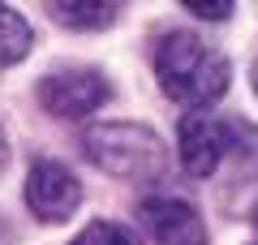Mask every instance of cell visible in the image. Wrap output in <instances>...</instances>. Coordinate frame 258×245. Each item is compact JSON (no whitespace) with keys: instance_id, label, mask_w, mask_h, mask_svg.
<instances>
[{"instance_id":"cell-1","label":"cell","mask_w":258,"mask_h":245,"mask_svg":"<svg viewBox=\"0 0 258 245\" xmlns=\"http://www.w3.org/2000/svg\"><path fill=\"white\" fill-rule=\"evenodd\" d=\"M155 78H159V91L172 103H185L198 112L228 91L232 69H228V56L215 43L198 39L194 30H168L155 47Z\"/></svg>"},{"instance_id":"cell-2","label":"cell","mask_w":258,"mask_h":245,"mask_svg":"<svg viewBox=\"0 0 258 245\" xmlns=\"http://www.w3.org/2000/svg\"><path fill=\"white\" fill-rule=\"evenodd\" d=\"M82 151L95 168H103L116 181L151 185L168 172V146L155 129L134 120H103L82 134Z\"/></svg>"},{"instance_id":"cell-3","label":"cell","mask_w":258,"mask_h":245,"mask_svg":"<svg viewBox=\"0 0 258 245\" xmlns=\"http://www.w3.org/2000/svg\"><path fill=\"white\" fill-rule=\"evenodd\" d=\"M112 95L108 78L95 69H52L39 82V103L56 120H82L95 108H103Z\"/></svg>"},{"instance_id":"cell-4","label":"cell","mask_w":258,"mask_h":245,"mask_svg":"<svg viewBox=\"0 0 258 245\" xmlns=\"http://www.w3.org/2000/svg\"><path fill=\"white\" fill-rule=\"evenodd\" d=\"M26 207L43 224H64L82 207V185H78V176L64 163L35 159L30 163V176H26Z\"/></svg>"},{"instance_id":"cell-5","label":"cell","mask_w":258,"mask_h":245,"mask_svg":"<svg viewBox=\"0 0 258 245\" xmlns=\"http://www.w3.org/2000/svg\"><path fill=\"white\" fill-rule=\"evenodd\" d=\"M176 151H181V168L189 176H211L228 155V120L211 116L207 108L185 112L181 129H176Z\"/></svg>"},{"instance_id":"cell-6","label":"cell","mask_w":258,"mask_h":245,"mask_svg":"<svg viewBox=\"0 0 258 245\" xmlns=\"http://www.w3.org/2000/svg\"><path fill=\"white\" fill-rule=\"evenodd\" d=\"M138 219L155 245H207V224L185 198H147L138 207Z\"/></svg>"},{"instance_id":"cell-7","label":"cell","mask_w":258,"mask_h":245,"mask_svg":"<svg viewBox=\"0 0 258 245\" xmlns=\"http://www.w3.org/2000/svg\"><path fill=\"white\" fill-rule=\"evenodd\" d=\"M52 9L74 30H103L120 18V0H52Z\"/></svg>"},{"instance_id":"cell-8","label":"cell","mask_w":258,"mask_h":245,"mask_svg":"<svg viewBox=\"0 0 258 245\" xmlns=\"http://www.w3.org/2000/svg\"><path fill=\"white\" fill-rule=\"evenodd\" d=\"M30 43H35L30 22L22 18L18 9H9V5L0 0V65H18L22 56L30 52Z\"/></svg>"},{"instance_id":"cell-9","label":"cell","mask_w":258,"mask_h":245,"mask_svg":"<svg viewBox=\"0 0 258 245\" xmlns=\"http://www.w3.org/2000/svg\"><path fill=\"white\" fill-rule=\"evenodd\" d=\"M228 155H237L241 172H258V129L245 120H228Z\"/></svg>"},{"instance_id":"cell-10","label":"cell","mask_w":258,"mask_h":245,"mask_svg":"<svg viewBox=\"0 0 258 245\" xmlns=\"http://www.w3.org/2000/svg\"><path fill=\"white\" fill-rule=\"evenodd\" d=\"M69 245H142V241L129 232L125 224H112V219H95V224H86V228H82V232H78Z\"/></svg>"},{"instance_id":"cell-11","label":"cell","mask_w":258,"mask_h":245,"mask_svg":"<svg viewBox=\"0 0 258 245\" xmlns=\"http://www.w3.org/2000/svg\"><path fill=\"white\" fill-rule=\"evenodd\" d=\"M181 5L203 22H224L232 13V0H181Z\"/></svg>"},{"instance_id":"cell-12","label":"cell","mask_w":258,"mask_h":245,"mask_svg":"<svg viewBox=\"0 0 258 245\" xmlns=\"http://www.w3.org/2000/svg\"><path fill=\"white\" fill-rule=\"evenodd\" d=\"M9 163V142H5V129H0V168Z\"/></svg>"},{"instance_id":"cell-13","label":"cell","mask_w":258,"mask_h":245,"mask_svg":"<svg viewBox=\"0 0 258 245\" xmlns=\"http://www.w3.org/2000/svg\"><path fill=\"white\" fill-rule=\"evenodd\" d=\"M254 91H258V60H254Z\"/></svg>"},{"instance_id":"cell-14","label":"cell","mask_w":258,"mask_h":245,"mask_svg":"<svg viewBox=\"0 0 258 245\" xmlns=\"http://www.w3.org/2000/svg\"><path fill=\"white\" fill-rule=\"evenodd\" d=\"M254 228H258V207H254Z\"/></svg>"},{"instance_id":"cell-15","label":"cell","mask_w":258,"mask_h":245,"mask_svg":"<svg viewBox=\"0 0 258 245\" xmlns=\"http://www.w3.org/2000/svg\"><path fill=\"white\" fill-rule=\"evenodd\" d=\"M0 232H5V224H0Z\"/></svg>"}]
</instances>
